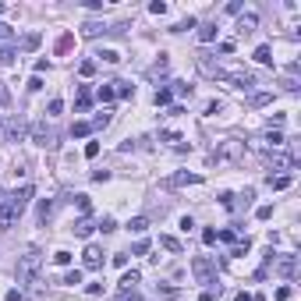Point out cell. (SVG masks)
<instances>
[{
    "mask_svg": "<svg viewBox=\"0 0 301 301\" xmlns=\"http://www.w3.org/2000/svg\"><path fill=\"white\" fill-rule=\"evenodd\" d=\"M28 199H32V185H25V188H18V191L4 195V202H0V231H11L14 223L22 220Z\"/></svg>",
    "mask_w": 301,
    "mask_h": 301,
    "instance_id": "cell-1",
    "label": "cell"
},
{
    "mask_svg": "<svg viewBox=\"0 0 301 301\" xmlns=\"http://www.w3.org/2000/svg\"><path fill=\"white\" fill-rule=\"evenodd\" d=\"M43 269V252L39 248H28L22 259H18V287H28Z\"/></svg>",
    "mask_w": 301,
    "mask_h": 301,
    "instance_id": "cell-2",
    "label": "cell"
},
{
    "mask_svg": "<svg viewBox=\"0 0 301 301\" xmlns=\"http://www.w3.org/2000/svg\"><path fill=\"white\" fill-rule=\"evenodd\" d=\"M213 160H216V163H241V160H245V142H241V139L216 142V149H213Z\"/></svg>",
    "mask_w": 301,
    "mask_h": 301,
    "instance_id": "cell-3",
    "label": "cell"
},
{
    "mask_svg": "<svg viewBox=\"0 0 301 301\" xmlns=\"http://www.w3.org/2000/svg\"><path fill=\"white\" fill-rule=\"evenodd\" d=\"M191 273H195V283H202L206 291H213V283H216V266H213V259L195 255V259H191Z\"/></svg>",
    "mask_w": 301,
    "mask_h": 301,
    "instance_id": "cell-4",
    "label": "cell"
},
{
    "mask_svg": "<svg viewBox=\"0 0 301 301\" xmlns=\"http://www.w3.org/2000/svg\"><path fill=\"white\" fill-rule=\"evenodd\" d=\"M28 131H32V142H36V145H43V149H57V131H53V128H46V124H32Z\"/></svg>",
    "mask_w": 301,
    "mask_h": 301,
    "instance_id": "cell-5",
    "label": "cell"
},
{
    "mask_svg": "<svg viewBox=\"0 0 301 301\" xmlns=\"http://www.w3.org/2000/svg\"><path fill=\"white\" fill-rule=\"evenodd\" d=\"M277 273H280L283 280H294V273H298V259H294V255H280V259H277Z\"/></svg>",
    "mask_w": 301,
    "mask_h": 301,
    "instance_id": "cell-6",
    "label": "cell"
},
{
    "mask_svg": "<svg viewBox=\"0 0 301 301\" xmlns=\"http://www.w3.org/2000/svg\"><path fill=\"white\" fill-rule=\"evenodd\" d=\"M266 163H269L273 170H291V167H298V160H294V156H283V153H269Z\"/></svg>",
    "mask_w": 301,
    "mask_h": 301,
    "instance_id": "cell-7",
    "label": "cell"
},
{
    "mask_svg": "<svg viewBox=\"0 0 301 301\" xmlns=\"http://www.w3.org/2000/svg\"><path fill=\"white\" fill-rule=\"evenodd\" d=\"M255 28H259V14H255V11H248V14H237V32H241V36L255 32Z\"/></svg>",
    "mask_w": 301,
    "mask_h": 301,
    "instance_id": "cell-8",
    "label": "cell"
},
{
    "mask_svg": "<svg viewBox=\"0 0 301 301\" xmlns=\"http://www.w3.org/2000/svg\"><path fill=\"white\" fill-rule=\"evenodd\" d=\"M25 131H28V128H25V120H18V117H14L11 124H4V135H7V142H22V139H25Z\"/></svg>",
    "mask_w": 301,
    "mask_h": 301,
    "instance_id": "cell-9",
    "label": "cell"
},
{
    "mask_svg": "<svg viewBox=\"0 0 301 301\" xmlns=\"http://www.w3.org/2000/svg\"><path fill=\"white\" fill-rule=\"evenodd\" d=\"M82 262H85V269H99V266H103V252H99L96 245H89V248L82 252Z\"/></svg>",
    "mask_w": 301,
    "mask_h": 301,
    "instance_id": "cell-10",
    "label": "cell"
},
{
    "mask_svg": "<svg viewBox=\"0 0 301 301\" xmlns=\"http://www.w3.org/2000/svg\"><path fill=\"white\" fill-rule=\"evenodd\" d=\"M74 107H78V110H89V107H93V89H89V85L78 89V96H74Z\"/></svg>",
    "mask_w": 301,
    "mask_h": 301,
    "instance_id": "cell-11",
    "label": "cell"
},
{
    "mask_svg": "<svg viewBox=\"0 0 301 301\" xmlns=\"http://www.w3.org/2000/svg\"><path fill=\"white\" fill-rule=\"evenodd\" d=\"M167 71H170V60H167V57H163V53H160V60H156V64H153V68H149V78H153V82H156V78H163V74H167Z\"/></svg>",
    "mask_w": 301,
    "mask_h": 301,
    "instance_id": "cell-12",
    "label": "cell"
},
{
    "mask_svg": "<svg viewBox=\"0 0 301 301\" xmlns=\"http://www.w3.org/2000/svg\"><path fill=\"white\" fill-rule=\"evenodd\" d=\"M199 181H202L199 174H174L167 185H170V188H181V185H199Z\"/></svg>",
    "mask_w": 301,
    "mask_h": 301,
    "instance_id": "cell-13",
    "label": "cell"
},
{
    "mask_svg": "<svg viewBox=\"0 0 301 301\" xmlns=\"http://www.w3.org/2000/svg\"><path fill=\"white\" fill-rule=\"evenodd\" d=\"M216 32H220V28H216V22L199 25V43H213V39H216Z\"/></svg>",
    "mask_w": 301,
    "mask_h": 301,
    "instance_id": "cell-14",
    "label": "cell"
},
{
    "mask_svg": "<svg viewBox=\"0 0 301 301\" xmlns=\"http://www.w3.org/2000/svg\"><path fill=\"white\" fill-rule=\"evenodd\" d=\"M99 32H110V28L99 25V22H85V25H82V36H85V39H96Z\"/></svg>",
    "mask_w": 301,
    "mask_h": 301,
    "instance_id": "cell-15",
    "label": "cell"
},
{
    "mask_svg": "<svg viewBox=\"0 0 301 301\" xmlns=\"http://www.w3.org/2000/svg\"><path fill=\"white\" fill-rule=\"evenodd\" d=\"M139 280H142L139 269H128V273L120 277V291H135V283H139Z\"/></svg>",
    "mask_w": 301,
    "mask_h": 301,
    "instance_id": "cell-16",
    "label": "cell"
},
{
    "mask_svg": "<svg viewBox=\"0 0 301 301\" xmlns=\"http://www.w3.org/2000/svg\"><path fill=\"white\" fill-rule=\"evenodd\" d=\"M71 231H74V237H89V234H93V231H96V223H93V220H89V216H85V220H78V223H74V227H71Z\"/></svg>",
    "mask_w": 301,
    "mask_h": 301,
    "instance_id": "cell-17",
    "label": "cell"
},
{
    "mask_svg": "<svg viewBox=\"0 0 301 301\" xmlns=\"http://www.w3.org/2000/svg\"><path fill=\"white\" fill-rule=\"evenodd\" d=\"M96 99H99V103H114V99H117V93H114V82L99 85V89H96Z\"/></svg>",
    "mask_w": 301,
    "mask_h": 301,
    "instance_id": "cell-18",
    "label": "cell"
},
{
    "mask_svg": "<svg viewBox=\"0 0 301 301\" xmlns=\"http://www.w3.org/2000/svg\"><path fill=\"white\" fill-rule=\"evenodd\" d=\"M160 245L167 248V252H174V255H181V252H185V245H181L177 237H170V234H163V237H160Z\"/></svg>",
    "mask_w": 301,
    "mask_h": 301,
    "instance_id": "cell-19",
    "label": "cell"
},
{
    "mask_svg": "<svg viewBox=\"0 0 301 301\" xmlns=\"http://www.w3.org/2000/svg\"><path fill=\"white\" fill-rule=\"evenodd\" d=\"M269 188H273V191L291 188V174H277V177H269Z\"/></svg>",
    "mask_w": 301,
    "mask_h": 301,
    "instance_id": "cell-20",
    "label": "cell"
},
{
    "mask_svg": "<svg viewBox=\"0 0 301 301\" xmlns=\"http://www.w3.org/2000/svg\"><path fill=\"white\" fill-rule=\"evenodd\" d=\"M71 46H74V36H71V32H64V36L57 39V57H64V53H68Z\"/></svg>",
    "mask_w": 301,
    "mask_h": 301,
    "instance_id": "cell-21",
    "label": "cell"
},
{
    "mask_svg": "<svg viewBox=\"0 0 301 301\" xmlns=\"http://www.w3.org/2000/svg\"><path fill=\"white\" fill-rule=\"evenodd\" d=\"M114 93H117L120 99H131V96H135V85H131V82H114Z\"/></svg>",
    "mask_w": 301,
    "mask_h": 301,
    "instance_id": "cell-22",
    "label": "cell"
},
{
    "mask_svg": "<svg viewBox=\"0 0 301 301\" xmlns=\"http://www.w3.org/2000/svg\"><path fill=\"white\" fill-rule=\"evenodd\" d=\"M128 231H131V234H145V231H149V220H145V216H135V220L128 223Z\"/></svg>",
    "mask_w": 301,
    "mask_h": 301,
    "instance_id": "cell-23",
    "label": "cell"
},
{
    "mask_svg": "<svg viewBox=\"0 0 301 301\" xmlns=\"http://www.w3.org/2000/svg\"><path fill=\"white\" fill-rule=\"evenodd\" d=\"M255 60H259V64H273V50H269L266 43H262V46L255 50Z\"/></svg>",
    "mask_w": 301,
    "mask_h": 301,
    "instance_id": "cell-24",
    "label": "cell"
},
{
    "mask_svg": "<svg viewBox=\"0 0 301 301\" xmlns=\"http://www.w3.org/2000/svg\"><path fill=\"white\" fill-rule=\"evenodd\" d=\"M50 216H53V202H50V199H43V202H39V223H46Z\"/></svg>",
    "mask_w": 301,
    "mask_h": 301,
    "instance_id": "cell-25",
    "label": "cell"
},
{
    "mask_svg": "<svg viewBox=\"0 0 301 301\" xmlns=\"http://www.w3.org/2000/svg\"><path fill=\"white\" fill-rule=\"evenodd\" d=\"M170 99H174L170 89H156V107H170Z\"/></svg>",
    "mask_w": 301,
    "mask_h": 301,
    "instance_id": "cell-26",
    "label": "cell"
},
{
    "mask_svg": "<svg viewBox=\"0 0 301 301\" xmlns=\"http://www.w3.org/2000/svg\"><path fill=\"white\" fill-rule=\"evenodd\" d=\"M89 131H93V124H85V120H74V128H71V135H74V139H85Z\"/></svg>",
    "mask_w": 301,
    "mask_h": 301,
    "instance_id": "cell-27",
    "label": "cell"
},
{
    "mask_svg": "<svg viewBox=\"0 0 301 301\" xmlns=\"http://www.w3.org/2000/svg\"><path fill=\"white\" fill-rule=\"evenodd\" d=\"M96 227H99L103 234H114V231H117V220H114V216H103V220L96 223Z\"/></svg>",
    "mask_w": 301,
    "mask_h": 301,
    "instance_id": "cell-28",
    "label": "cell"
},
{
    "mask_svg": "<svg viewBox=\"0 0 301 301\" xmlns=\"http://www.w3.org/2000/svg\"><path fill=\"white\" fill-rule=\"evenodd\" d=\"M248 248H252V241H248V237H245V241H234L231 255H248Z\"/></svg>",
    "mask_w": 301,
    "mask_h": 301,
    "instance_id": "cell-29",
    "label": "cell"
},
{
    "mask_svg": "<svg viewBox=\"0 0 301 301\" xmlns=\"http://www.w3.org/2000/svg\"><path fill=\"white\" fill-rule=\"evenodd\" d=\"M0 64H14V46H0Z\"/></svg>",
    "mask_w": 301,
    "mask_h": 301,
    "instance_id": "cell-30",
    "label": "cell"
},
{
    "mask_svg": "<svg viewBox=\"0 0 301 301\" xmlns=\"http://www.w3.org/2000/svg\"><path fill=\"white\" fill-rule=\"evenodd\" d=\"M114 301H142V294H139V291H120Z\"/></svg>",
    "mask_w": 301,
    "mask_h": 301,
    "instance_id": "cell-31",
    "label": "cell"
},
{
    "mask_svg": "<svg viewBox=\"0 0 301 301\" xmlns=\"http://www.w3.org/2000/svg\"><path fill=\"white\" fill-rule=\"evenodd\" d=\"M170 93H177V96H191V85H188V82H174Z\"/></svg>",
    "mask_w": 301,
    "mask_h": 301,
    "instance_id": "cell-32",
    "label": "cell"
},
{
    "mask_svg": "<svg viewBox=\"0 0 301 301\" xmlns=\"http://www.w3.org/2000/svg\"><path fill=\"white\" fill-rule=\"evenodd\" d=\"M269 99H273V96H269V93H255V96H252V107H266Z\"/></svg>",
    "mask_w": 301,
    "mask_h": 301,
    "instance_id": "cell-33",
    "label": "cell"
},
{
    "mask_svg": "<svg viewBox=\"0 0 301 301\" xmlns=\"http://www.w3.org/2000/svg\"><path fill=\"white\" fill-rule=\"evenodd\" d=\"M110 124V114L103 110V114H96V120H93V128H107Z\"/></svg>",
    "mask_w": 301,
    "mask_h": 301,
    "instance_id": "cell-34",
    "label": "cell"
},
{
    "mask_svg": "<svg viewBox=\"0 0 301 301\" xmlns=\"http://www.w3.org/2000/svg\"><path fill=\"white\" fill-rule=\"evenodd\" d=\"M39 46V36L32 32V36H25V43H22V50H36Z\"/></svg>",
    "mask_w": 301,
    "mask_h": 301,
    "instance_id": "cell-35",
    "label": "cell"
},
{
    "mask_svg": "<svg viewBox=\"0 0 301 301\" xmlns=\"http://www.w3.org/2000/svg\"><path fill=\"white\" fill-rule=\"evenodd\" d=\"M82 74H85V78H89V74H96V60H82V68H78Z\"/></svg>",
    "mask_w": 301,
    "mask_h": 301,
    "instance_id": "cell-36",
    "label": "cell"
},
{
    "mask_svg": "<svg viewBox=\"0 0 301 301\" xmlns=\"http://www.w3.org/2000/svg\"><path fill=\"white\" fill-rule=\"evenodd\" d=\"M64 283H68V287H74V283H82V273H78V269H71V273L64 277Z\"/></svg>",
    "mask_w": 301,
    "mask_h": 301,
    "instance_id": "cell-37",
    "label": "cell"
},
{
    "mask_svg": "<svg viewBox=\"0 0 301 301\" xmlns=\"http://www.w3.org/2000/svg\"><path fill=\"white\" fill-rule=\"evenodd\" d=\"M60 110H64V103H60V99H50V107H46V114H50V117H57Z\"/></svg>",
    "mask_w": 301,
    "mask_h": 301,
    "instance_id": "cell-38",
    "label": "cell"
},
{
    "mask_svg": "<svg viewBox=\"0 0 301 301\" xmlns=\"http://www.w3.org/2000/svg\"><path fill=\"white\" fill-rule=\"evenodd\" d=\"M99 57H103V60H107V64H117V60H120V53H117V50H103Z\"/></svg>",
    "mask_w": 301,
    "mask_h": 301,
    "instance_id": "cell-39",
    "label": "cell"
},
{
    "mask_svg": "<svg viewBox=\"0 0 301 301\" xmlns=\"http://www.w3.org/2000/svg\"><path fill=\"white\" fill-rule=\"evenodd\" d=\"M160 139H163V142H174V145H181V135H177V131H163Z\"/></svg>",
    "mask_w": 301,
    "mask_h": 301,
    "instance_id": "cell-40",
    "label": "cell"
},
{
    "mask_svg": "<svg viewBox=\"0 0 301 301\" xmlns=\"http://www.w3.org/2000/svg\"><path fill=\"white\" fill-rule=\"evenodd\" d=\"M85 156L96 160V156H99V142H89V145H85Z\"/></svg>",
    "mask_w": 301,
    "mask_h": 301,
    "instance_id": "cell-41",
    "label": "cell"
},
{
    "mask_svg": "<svg viewBox=\"0 0 301 301\" xmlns=\"http://www.w3.org/2000/svg\"><path fill=\"white\" fill-rule=\"evenodd\" d=\"M220 206H223V209H234V195L223 191V195H220Z\"/></svg>",
    "mask_w": 301,
    "mask_h": 301,
    "instance_id": "cell-42",
    "label": "cell"
},
{
    "mask_svg": "<svg viewBox=\"0 0 301 301\" xmlns=\"http://www.w3.org/2000/svg\"><path fill=\"white\" fill-rule=\"evenodd\" d=\"M53 262H57V266H68V262H71V252H57Z\"/></svg>",
    "mask_w": 301,
    "mask_h": 301,
    "instance_id": "cell-43",
    "label": "cell"
},
{
    "mask_svg": "<svg viewBox=\"0 0 301 301\" xmlns=\"http://www.w3.org/2000/svg\"><path fill=\"white\" fill-rule=\"evenodd\" d=\"M149 11H153V14H167V4H163V0H153V4H149Z\"/></svg>",
    "mask_w": 301,
    "mask_h": 301,
    "instance_id": "cell-44",
    "label": "cell"
},
{
    "mask_svg": "<svg viewBox=\"0 0 301 301\" xmlns=\"http://www.w3.org/2000/svg\"><path fill=\"white\" fill-rule=\"evenodd\" d=\"M156 294H163V298H177L181 291H177V287H156Z\"/></svg>",
    "mask_w": 301,
    "mask_h": 301,
    "instance_id": "cell-45",
    "label": "cell"
},
{
    "mask_svg": "<svg viewBox=\"0 0 301 301\" xmlns=\"http://www.w3.org/2000/svg\"><path fill=\"white\" fill-rule=\"evenodd\" d=\"M39 89H43V78H39V74H32V82H28V93H39Z\"/></svg>",
    "mask_w": 301,
    "mask_h": 301,
    "instance_id": "cell-46",
    "label": "cell"
},
{
    "mask_svg": "<svg viewBox=\"0 0 301 301\" xmlns=\"http://www.w3.org/2000/svg\"><path fill=\"white\" fill-rule=\"evenodd\" d=\"M74 202H78L82 213H89V195H74Z\"/></svg>",
    "mask_w": 301,
    "mask_h": 301,
    "instance_id": "cell-47",
    "label": "cell"
},
{
    "mask_svg": "<svg viewBox=\"0 0 301 301\" xmlns=\"http://www.w3.org/2000/svg\"><path fill=\"white\" fill-rule=\"evenodd\" d=\"M255 216H259V220H269V216H273V206H259V213H255Z\"/></svg>",
    "mask_w": 301,
    "mask_h": 301,
    "instance_id": "cell-48",
    "label": "cell"
},
{
    "mask_svg": "<svg viewBox=\"0 0 301 301\" xmlns=\"http://www.w3.org/2000/svg\"><path fill=\"white\" fill-rule=\"evenodd\" d=\"M202 241H206V245H216V231L206 227V231H202Z\"/></svg>",
    "mask_w": 301,
    "mask_h": 301,
    "instance_id": "cell-49",
    "label": "cell"
},
{
    "mask_svg": "<svg viewBox=\"0 0 301 301\" xmlns=\"http://www.w3.org/2000/svg\"><path fill=\"white\" fill-rule=\"evenodd\" d=\"M185 28H195V18H188V22H177V25H174V32H185Z\"/></svg>",
    "mask_w": 301,
    "mask_h": 301,
    "instance_id": "cell-50",
    "label": "cell"
},
{
    "mask_svg": "<svg viewBox=\"0 0 301 301\" xmlns=\"http://www.w3.org/2000/svg\"><path fill=\"white\" fill-rule=\"evenodd\" d=\"M280 85H283V89H287V93H298V89H301V85H298V82H294V78H283V82H280Z\"/></svg>",
    "mask_w": 301,
    "mask_h": 301,
    "instance_id": "cell-51",
    "label": "cell"
},
{
    "mask_svg": "<svg viewBox=\"0 0 301 301\" xmlns=\"http://www.w3.org/2000/svg\"><path fill=\"white\" fill-rule=\"evenodd\" d=\"M216 237H220V241H231V245H234V241H237V234H234V231H220Z\"/></svg>",
    "mask_w": 301,
    "mask_h": 301,
    "instance_id": "cell-52",
    "label": "cell"
},
{
    "mask_svg": "<svg viewBox=\"0 0 301 301\" xmlns=\"http://www.w3.org/2000/svg\"><path fill=\"white\" fill-rule=\"evenodd\" d=\"M291 298V287H277V301H287Z\"/></svg>",
    "mask_w": 301,
    "mask_h": 301,
    "instance_id": "cell-53",
    "label": "cell"
},
{
    "mask_svg": "<svg viewBox=\"0 0 301 301\" xmlns=\"http://www.w3.org/2000/svg\"><path fill=\"white\" fill-rule=\"evenodd\" d=\"M227 14H241V0H231V4H227Z\"/></svg>",
    "mask_w": 301,
    "mask_h": 301,
    "instance_id": "cell-54",
    "label": "cell"
},
{
    "mask_svg": "<svg viewBox=\"0 0 301 301\" xmlns=\"http://www.w3.org/2000/svg\"><path fill=\"white\" fill-rule=\"evenodd\" d=\"M0 39H14V32H11V28H7L4 22H0Z\"/></svg>",
    "mask_w": 301,
    "mask_h": 301,
    "instance_id": "cell-55",
    "label": "cell"
},
{
    "mask_svg": "<svg viewBox=\"0 0 301 301\" xmlns=\"http://www.w3.org/2000/svg\"><path fill=\"white\" fill-rule=\"evenodd\" d=\"M199 301H216V291H202V294H199Z\"/></svg>",
    "mask_w": 301,
    "mask_h": 301,
    "instance_id": "cell-56",
    "label": "cell"
},
{
    "mask_svg": "<svg viewBox=\"0 0 301 301\" xmlns=\"http://www.w3.org/2000/svg\"><path fill=\"white\" fill-rule=\"evenodd\" d=\"M0 103H11V93L4 89V82H0Z\"/></svg>",
    "mask_w": 301,
    "mask_h": 301,
    "instance_id": "cell-57",
    "label": "cell"
},
{
    "mask_svg": "<svg viewBox=\"0 0 301 301\" xmlns=\"http://www.w3.org/2000/svg\"><path fill=\"white\" fill-rule=\"evenodd\" d=\"M7 301H22V291L14 287V291H7Z\"/></svg>",
    "mask_w": 301,
    "mask_h": 301,
    "instance_id": "cell-58",
    "label": "cell"
},
{
    "mask_svg": "<svg viewBox=\"0 0 301 301\" xmlns=\"http://www.w3.org/2000/svg\"><path fill=\"white\" fill-rule=\"evenodd\" d=\"M0 131H4V120H0Z\"/></svg>",
    "mask_w": 301,
    "mask_h": 301,
    "instance_id": "cell-59",
    "label": "cell"
}]
</instances>
